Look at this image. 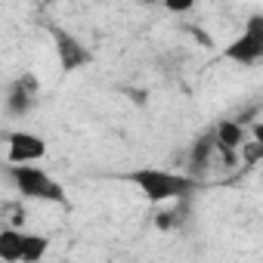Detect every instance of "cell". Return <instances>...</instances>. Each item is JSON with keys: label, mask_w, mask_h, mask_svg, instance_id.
Wrapping results in <instances>:
<instances>
[{"label": "cell", "mask_w": 263, "mask_h": 263, "mask_svg": "<svg viewBox=\"0 0 263 263\" xmlns=\"http://www.w3.org/2000/svg\"><path fill=\"white\" fill-rule=\"evenodd\" d=\"M47 155V143L28 130H13L7 134V161L10 164H34Z\"/></svg>", "instance_id": "6"}, {"label": "cell", "mask_w": 263, "mask_h": 263, "mask_svg": "<svg viewBox=\"0 0 263 263\" xmlns=\"http://www.w3.org/2000/svg\"><path fill=\"white\" fill-rule=\"evenodd\" d=\"M214 146H217V137H214V134L201 137V140L192 146V155H189V171H192V174L204 167V161H208V155H211V149H214Z\"/></svg>", "instance_id": "9"}, {"label": "cell", "mask_w": 263, "mask_h": 263, "mask_svg": "<svg viewBox=\"0 0 263 263\" xmlns=\"http://www.w3.org/2000/svg\"><path fill=\"white\" fill-rule=\"evenodd\" d=\"M251 137H254V146H257V149H263V121H260V124H254Z\"/></svg>", "instance_id": "11"}, {"label": "cell", "mask_w": 263, "mask_h": 263, "mask_svg": "<svg viewBox=\"0 0 263 263\" xmlns=\"http://www.w3.org/2000/svg\"><path fill=\"white\" fill-rule=\"evenodd\" d=\"M223 56L235 65H257L263 62V16H251L241 34L223 50Z\"/></svg>", "instance_id": "3"}, {"label": "cell", "mask_w": 263, "mask_h": 263, "mask_svg": "<svg viewBox=\"0 0 263 263\" xmlns=\"http://www.w3.org/2000/svg\"><path fill=\"white\" fill-rule=\"evenodd\" d=\"M53 41H56V56H59V68L65 71V74H71V71H78V68H84V65H90V50H87V44L81 41V37H74L71 31H65V28H53Z\"/></svg>", "instance_id": "4"}, {"label": "cell", "mask_w": 263, "mask_h": 263, "mask_svg": "<svg viewBox=\"0 0 263 263\" xmlns=\"http://www.w3.org/2000/svg\"><path fill=\"white\" fill-rule=\"evenodd\" d=\"M214 137H217V149H235L241 143V127L232 124V121H223L217 130H214Z\"/></svg>", "instance_id": "10"}, {"label": "cell", "mask_w": 263, "mask_h": 263, "mask_svg": "<svg viewBox=\"0 0 263 263\" xmlns=\"http://www.w3.org/2000/svg\"><path fill=\"white\" fill-rule=\"evenodd\" d=\"M10 183L16 186V192L22 198L31 201H53V204H65V189L37 164H10L7 167Z\"/></svg>", "instance_id": "2"}, {"label": "cell", "mask_w": 263, "mask_h": 263, "mask_svg": "<svg viewBox=\"0 0 263 263\" xmlns=\"http://www.w3.org/2000/svg\"><path fill=\"white\" fill-rule=\"evenodd\" d=\"M37 96H41V90H37V78L34 74H19L16 81H10L7 84V115H13V118H25L34 105H37Z\"/></svg>", "instance_id": "5"}, {"label": "cell", "mask_w": 263, "mask_h": 263, "mask_svg": "<svg viewBox=\"0 0 263 263\" xmlns=\"http://www.w3.org/2000/svg\"><path fill=\"white\" fill-rule=\"evenodd\" d=\"M50 251V238L47 235H37V232H25V241H22V263H41Z\"/></svg>", "instance_id": "8"}, {"label": "cell", "mask_w": 263, "mask_h": 263, "mask_svg": "<svg viewBox=\"0 0 263 263\" xmlns=\"http://www.w3.org/2000/svg\"><path fill=\"white\" fill-rule=\"evenodd\" d=\"M127 180L134 183L146 201L152 204H164V201H186L195 189H198V180L189 177V174H171V171H155V167H143V171H134L127 174Z\"/></svg>", "instance_id": "1"}, {"label": "cell", "mask_w": 263, "mask_h": 263, "mask_svg": "<svg viewBox=\"0 0 263 263\" xmlns=\"http://www.w3.org/2000/svg\"><path fill=\"white\" fill-rule=\"evenodd\" d=\"M22 241H25V232L19 226H4L0 229V260L22 263Z\"/></svg>", "instance_id": "7"}]
</instances>
